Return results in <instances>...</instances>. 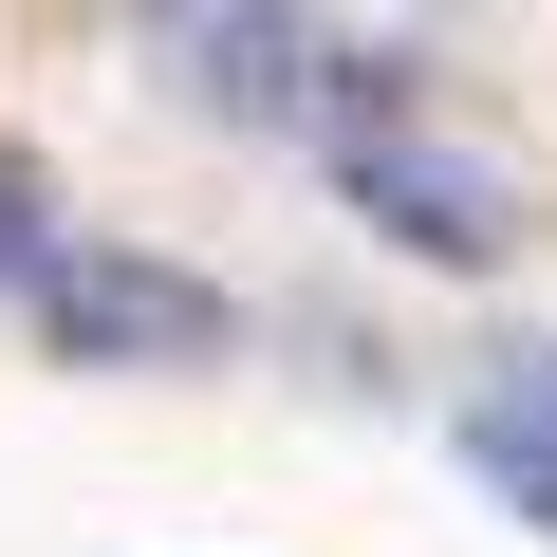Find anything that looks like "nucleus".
<instances>
[{"label":"nucleus","instance_id":"obj_3","mask_svg":"<svg viewBox=\"0 0 557 557\" xmlns=\"http://www.w3.org/2000/svg\"><path fill=\"white\" fill-rule=\"evenodd\" d=\"M335 186H354V223H372L391 260H428V278H502V260H520V186H502L483 149H446L428 112H409V131H354Z\"/></svg>","mask_w":557,"mask_h":557},{"label":"nucleus","instance_id":"obj_5","mask_svg":"<svg viewBox=\"0 0 557 557\" xmlns=\"http://www.w3.org/2000/svg\"><path fill=\"white\" fill-rule=\"evenodd\" d=\"M75 223H57V168L38 149H0V298H38V260H57Z\"/></svg>","mask_w":557,"mask_h":557},{"label":"nucleus","instance_id":"obj_2","mask_svg":"<svg viewBox=\"0 0 557 557\" xmlns=\"http://www.w3.org/2000/svg\"><path fill=\"white\" fill-rule=\"evenodd\" d=\"M20 317H38L75 372H205V354L242 335L223 278H186V260H149V242H57Z\"/></svg>","mask_w":557,"mask_h":557},{"label":"nucleus","instance_id":"obj_1","mask_svg":"<svg viewBox=\"0 0 557 557\" xmlns=\"http://www.w3.org/2000/svg\"><path fill=\"white\" fill-rule=\"evenodd\" d=\"M131 38L205 131H317V75H335L317 0H131Z\"/></svg>","mask_w":557,"mask_h":557},{"label":"nucleus","instance_id":"obj_4","mask_svg":"<svg viewBox=\"0 0 557 557\" xmlns=\"http://www.w3.org/2000/svg\"><path fill=\"white\" fill-rule=\"evenodd\" d=\"M446 446H465V483H483L502 520H539V539H557V354H502V372L465 391V428H446Z\"/></svg>","mask_w":557,"mask_h":557}]
</instances>
